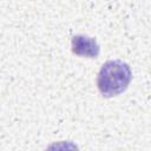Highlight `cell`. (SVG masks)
Returning a JSON list of instances; mask_svg holds the SVG:
<instances>
[{"label":"cell","instance_id":"2","mask_svg":"<svg viewBox=\"0 0 151 151\" xmlns=\"http://www.w3.org/2000/svg\"><path fill=\"white\" fill-rule=\"evenodd\" d=\"M71 48L76 55L84 58H97L100 47L94 38L85 34H77L71 40Z\"/></svg>","mask_w":151,"mask_h":151},{"label":"cell","instance_id":"1","mask_svg":"<svg viewBox=\"0 0 151 151\" xmlns=\"http://www.w3.org/2000/svg\"><path fill=\"white\" fill-rule=\"evenodd\" d=\"M132 78L130 66L122 60H109L99 70L97 77V86L99 92L106 97L112 98L123 93Z\"/></svg>","mask_w":151,"mask_h":151}]
</instances>
